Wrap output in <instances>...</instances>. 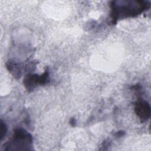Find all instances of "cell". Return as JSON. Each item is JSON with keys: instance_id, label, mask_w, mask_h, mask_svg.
Wrapping results in <instances>:
<instances>
[{"instance_id": "obj_1", "label": "cell", "mask_w": 151, "mask_h": 151, "mask_svg": "<svg viewBox=\"0 0 151 151\" xmlns=\"http://www.w3.org/2000/svg\"><path fill=\"white\" fill-rule=\"evenodd\" d=\"M111 6V17L117 20L120 17L136 16L150 6L149 1H113Z\"/></svg>"}, {"instance_id": "obj_2", "label": "cell", "mask_w": 151, "mask_h": 151, "mask_svg": "<svg viewBox=\"0 0 151 151\" xmlns=\"http://www.w3.org/2000/svg\"><path fill=\"white\" fill-rule=\"evenodd\" d=\"M48 75V73L47 71H45L41 76H38L37 75L34 74H29L25 78L24 80V85L27 89H32L38 83L41 84L45 83L47 80Z\"/></svg>"}, {"instance_id": "obj_3", "label": "cell", "mask_w": 151, "mask_h": 151, "mask_svg": "<svg viewBox=\"0 0 151 151\" xmlns=\"http://www.w3.org/2000/svg\"><path fill=\"white\" fill-rule=\"evenodd\" d=\"M135 111L142 121H146L150 117V106L145 101H139L136 104Z\"/></svg>"}, {"instance_id": "obj_4", "label": "cell", "mask_w": 151, "mask_h": 151, "mask_svg": "<svg viewBox=\"0 0 151 151\" xmlns=\"http://www.w3.org/2000/svg\"><path fill=\"white\" fill-rule=\"evenodd\" d=\"M6 127L5 125L2 122L1 123V139H2L4 136L6 134Z\"/></svg>"}]
</instances>
